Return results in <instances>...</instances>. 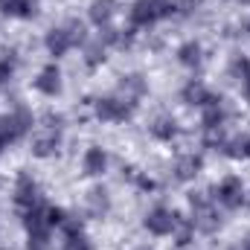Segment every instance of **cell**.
<instances>
[{
	"label": "cell",
	"mask_w": 250,
	"mask_h": 250,
	"mask_svg": "<svg viewBox=\"0 0 250 250\" xmlns=\"http://www.w3.org/2000/svg\"><path fill=\"white\" fill-rule=\"evenodd\" d=\"M79 44H82V47L87 44V32H84V23L76 21V18H70L62 26L47 29V35H44V47H47V53H50L53 59L67 56V53H70L73 47H79Z\"/></svg>",
	"instance_id": "cell-1"
},
{
	"label": "cell",
	"mask_w": 250,
	"mask_h": 250,
	"mask_svg": "<svg viewBox=\"0 0 250 250\" xmlns=\"http://www.w3.org/2000/svg\"><path fill=\"white\" fill-rule=\"evenodd\" d=\"M189 209H192V227L204 236H212L215 230H221V212H218V204L215 198L204 195V192H192L189 195Z\"/></svg>",
	"instance_id": "cell-2"
},
{
	"label": "cell",
	"mask_w": 250,
	"mask_h": 250,
	"mask_svg": "<svg viewBox=\"0 0 250 250\" xmlns=\"http://www.w3.org/2000/svg\"><path fill=\"white\" fill-rule=\"evenodd\" d=\"M178 12V0H134L131 3V26L140 29V26H154L157 21L163 18H172Z\"/></svg>",
	"instance_id": "cell-3"
},
{
	"label": "cell",
	"mask_w": 250,
	"mask_h": 250,
	"mask_svg": "<svg viewBox=\"0 0 250 250\" xmlns=\"http://www.w3.org/2000/svg\"><path fill=\"white\" fill-rule=\"evenodd\" d=\"M64 120L59 114H47V120L44 125L35 131V137H32V154L35 157H53V154H59V148H62V137H64Z\"/></svg>",
	"instance_id": "cell-4"
},
{
	"label": "cell",
	"mask_w": 250,
	"mask_h": 250,
	"mask_svg": "<svg viewBox=\"0 0 250 250\" xmlns=\"http://www.w3.org/2000/svg\"><path fill=\"white\" fill-rule=\"evenodd\" d=\"M134 111H137V102L128 96H99L93 102V114L102 123H125L134 117Z\"/></svg>",
	"instance_id": "cell-5"
},
{
	"label": "cell",
	"mask_w": 250,
	"mask_h": 250,
	"mask_svg": "<svg viewBox=\"0 0 250 250\" xmlns=\"http://www.w3.org/2000/svg\"><path fill=\"white\" fill-rule=\"evenodd\" d=\"M32 125H35V117H32V111H29L26 105H15L6 117H0V131H3L12 143H18L21 137H26V134L32 131Z\"/></svg>",
	"instance_id": "cell-6"
},
{
	"label": "cell",
	"mask_w": 250,
	"mask_h": 250,
	"mask_svg": "<svg viewBox=\"0 0 250 250\" xmlns=\"http://www.w3.org/2000/svg\"><path fill=\"white\" fill-rule=\"evenodd\" d=\"M212 198H215V204H221L224 209H239V207H245V201H248V189L242 184V178L227 175L218 187L212 189Z\"/></svg>",
	"instance_id": "cell-7"
},
{
	"label": "cell",
	"mask_w": 250,
	"mask_h": 250,
	"mask_svg": "<svg viewBox=\"0 0 250 250\" xmlns=\"http://www.w3.org/2000/svg\"><path fill=\"white\" fill-rule=\"evenodd\" d=\"M178 221H181V215H178L175 209H169V207L160 204V207H154V209L146 212L143 227H146L151 236H172L175 227H178Z\"/></svg>",
	"instance_id": "cell-8"
},
{
	"label": "cell",
	"mask_w": 250,
	"mask_h": 250,
	"mask_svg": "<svg viewBox=\"0 0 250 250\" xmlns=\"http://www.w3.org/2000/svg\"><path fill=\"white\" fill-rule=\"evenodd\" d=\"M38 204H41V189L35 184V178L29 172H21L15 178V207L21 212H26V209L38 207Z\"/></svg>",
	"instance_id": "cell-9"
},
{
	"label": "cell",
	"mask_w": 250,
	"mask_h": 250,
	"mask_svg": "<svg viewBox=\"0 0 250 250\" xmlns=\"http://www.w3.org/2000/svg\"><path fill=\"white\" fill-rule=\"evenodd\" d=\"M201 169H204V157L195 154V151H187V154H178V157H175V163H172V178H175L178 184H189V181H195V178L201 175Z\"/></svg>",
	"instance_id": "cell-10"
},
{
	"label": "cell",
	"mask_w": 250,
	"mask_h": 250,
	"mask_svg": "<svg viewBox=\"0 0 250 250\" xmlns=\"http://www.w3.org/2000/svg\"><path fill=\"white\" fill-rule=\"evenodd\" d=\"M35 84V90L41 93V96H59L62 93V87H64V82H62V70H59V64L53 62V64H47V67H41V73H38V79L32 82Z\"/></svg>",
	"instance_id": "cell-11"
},
{
	"label": "cell",
	"mask_w": 250,
	"mask_h": 250,
	"mask_svg": "<svg viewBox=\"0 0 250 250\" xmlns=\"http://www.w3.org/2000/svg\"><path fill=\"white\" fill-rule=\"evenodd\" d=\"M111 192L105 187H93L87 189V195H84V212L90 215V218H105L108 212H111Z\"/></svg>",
	"instance_id": "cell-12"
},
{
	"label": "cell",
	"mask_w": 250,
	"mask_h": 250,
	"mask_svg": "<svg viewBox=\"0 0 250 250\" xmlns=\"http://www.w3.org/2000/svg\"><path fill=\"white\" fill-rule=\"evenodd\" d=\"M62 230H64L62 250H93V245H90V239L84 236V230H82V221H79V218H70V215H67V221L62 224Z\"/></svg>",
	"instance_id": "cell-13"
},
{
	"label": "cell",
	"mask_w": 250,
	"mask_h": 250,
	"mask_svg": "<svg viewBox=\"0 0 250 250\" xmlns=\"http://www.w3.org/2000/svg\"><path fill=\"white\" fill-rule=\"evenodd\" d=\"M82 172L87 178H102L108 172V151L102 146H90L84 154H82Z\"/></svg>",
	"instance_id": "cell-14"
},
{
	"label": "cell",
	"mask_w": 250,
	"mask_h": 250,
	"mask_svg": "<svg viewBox=\"0 0 250 250\" xmlns=\"http://www.w3.org/2000/svg\"><path fill=\"white\" fill-rule=\"evenodd\" d=\"M212 90L201 82V79H192V82H187L184 84V90H181V99H184V105H189V108H204V105H209L212 102Z\"/></svg>",
	"instance_id": "cell-15"
},
{
	"label": "cell",
	"mask_w": 250,
	"mask_h": 250,
	"mask_svg": "<svg viewBox=\"0 0 250 250\" xmlns=\"http://www.w3.org/2000/svg\"><path fill=\"white\" fill-rule=\"evenodd\" d=\"M224 120H227V108H224V99H221V96H212V102L201 108V128H204V131H215V128H224Z\"/></svg>",
	"instance_id": "cell-16"
},
{
	"label": "cell",
	"mask_w": 250,
	"mask_h": 250,
	"mask_svg": "<svg viewBox=\"0 0 250 250\" xmlns=\"http://www.w3.org/2000/svg\"><path fill=\"white\" fill-rule=\"evenodd\" d=\"M114 0H93L90 3V9H87V18H90V23L93 26H99V29H105V26H111V21H114Z\"/></svg>",
	"instance_id": "cell-17"
},
{
	"label": "cell",
	"mask_w": 250,
	"mask_h": 250,
	"mask_svg": "<svg viewBox=\"0 0 250 250\" xmlns=\"http://www.w3.org/2000/svg\"><path fill=\"white\" fill-rule=\"evenodd\" d=\"M148 131H151V137H157V140L169 143V140H175V137H178L181 125H178V120H175L172 114H160L154 123L148 125Z\"/></svg>",
	"instance_id": "cell-18"
},
{
	"label": "cell",
	"mask_w": 250,
	"mask_h": 250,
	"mask_svg": "<svg viewBox=\"0 0 250 250\" xmlns=\"http://www.w3.org/2000/svg\"><path fill=\"white\" fill-rule=\"evenodd\" d=\"M178 62L184 64V67H201L204 64V47H201V41H184L181 47H178Z\"/></svg>",
	"instance_id": "cell-19"
},
{
	"label": "cell",
	"mask_w": 250,
	"mask_h": 250,
	"mask_svg": "<svg viewBox=\"0 0 250 250\" xmlns=\"http://www.w3.org/2000/svg\"><path fill=\"white\" fill-rule=\"evenodd\" d=\"M0 12L9 18H32L38 12L35 0H0Z\"/></svg>",
	"instance_id": "cell-20"
},
{
	"label": "cell",
	"mask_w": 250,
	"mask_h": 250,
	"mask_svg": "<svg viewBox=\"0 0 250 250\" xmlns=\"http://www.w3.org/2000/svg\"><path fill=\"white\" fill-rule=\"evenodd\" d=\"M120 90H123L128 99H140V96H146V90H148V82L140 76V73H128V76H123V82H120Z\"/></svg>",
	"instance_id": "cell-21"
},
{
	"label": "cell",
	"mask_w": 250,
	"mask_h": 250,
	"mask_svg": "<svg viewBox=\"0 0 250 250\" xmlns=\"http://www.w3.org/2000/svg\"><path fill=\"white\" fill-rule=\"evenodd\" d=\"M105 53H108V47H105L99 38H96V41H87V44H84V64H87L90 70L99 67V64H105V59H108Z\"/></svg>",
	"instance_id": "cell-22"
},
{
	"label": "cell",
	"mask_w": 250,
	"mask_h": 250,
	"mask_svg": "<svg viewBox=\"0 0 250 250\" xmlns=\"http://www.w3.org/2000/svg\"><path fill=\"white\" fill-rule=\"evenodd\" d=\"M18 73V56L15 53H3L0 56V87H6Z\"/></svg>",
	"instance_id": "cell-23"
},
{
	"label": "cell",
	"mask_w": 250,
	"mask_h": 250,
	"mask_svg": "<svg viewBox=\"0 0 250 250\" xmlns=\"http://www.w3.org/2000/svg\"><path fill=\"white\" fill-rule=\"evenodd\" d=\"M50 233L53 230H41V233H26V250H50Z\"/></svg>",
	"instance_id": "cell-24"
},
{
	"label": "cell",
	"mask_w": 250,
	"mask_h": 250,
	"mask_svg": "<svg viewBox=\"0 0 250 250\" xmlns=\"http://www.w3.org/2000/svg\"><path fill=\"white\" fill-rule=\"evenodd\" d=\"M192 233H195V227H192V221H189V218H181L172 236L178 239V245H181V248H187L189 242H192Z\"/></svg>",
	"instance_id": "cell-25"
},
{
	"label": "cell",
	"mask_w": 250,
	"mask_h": 250,
	"mask_svg": "<svg viewBox=\"0 0 250 250\" xmlns=\"http://www.w3.org/2000/svg\"><path fill=\"white\" fill-rule=\"evenodd\" d=\"M47 221H50V227H62L64 221H67V212H64L62 207H50L47 209Z\"/></svg>",
	"instance_id": "cell-26"
},
{
	"label": "cell",
	"mask_w": 250,
	"mask_h": 250,
	"mask_svg": "<svg viewBox=\"0 0 250 250\" xmlns=\"http://www.w3.org/2000/svg\"><path fill=\"white\" fill-rule=\"evenodd\" d=\"M239 82H242V93H245V99H248V105H250V67L245 70V76Z\"/></svg>",
	"instance_id": "cell-27"
},
{
	"label": "cell",
	"mask_w": 250,
	"mask_h": 250,
	"mask_svg": "<svg viewBox=\"0 0 250 250\" xmlns=\"http://www.w3.org/2000/svg\"><path fill=\"white\" fill-rule=\"evenodd\" d=\"M9 146H12V140H9V137H6V134L0 131V154H3V151H6Z\"/></svg>",
	"instance_id": "cell-28"
},
{
	"label": "cell",
	"mask_w": 250,
	"mask_h": 250,
	"mask_svg": "<svg viewBox=\"0 0 250 250\" xmlns=\"http://www.w3.org/2000/svg\"><path fill=\"white\" fill-rule=\"evenodd\" d=\"M245 157L250 160V137H245Z\"/></svg>",
	"instance_id": "cell-29"
},
{
	"label": "cell",
	"mask_w": 250,
	"mask_h": 250,
	"mask_svg": "<svg viewBox=\"0 0 250 250\" xmlns=\"http://www.w3.org/2000/svg\"><path fill=\"white\" fill-rule=\"evenodd\" d=\"M245 32H248V35H250V18H248V23H245Z\"/></svg>",
	"instance_id": "cell-30"
},
{
	"label": "cell",
	"mask_w": 250,
	"mask_h": 250,
	"mask_svg": "<svg viewBox=\"0 0 250 250\" xmlns=\"http://www.w3.org/2000/svg\"><path fill=\"white\" fill-rule=\"evenodd\" d=\"M134 250H151V248L148 245H140V248H134Z\"/></svg>",
	"instance_id": "cell-31"
},
{
	"label": "cell",
	"mask_w": 250,
	"mask_h": 250,
	"mask_svg": "<svg viewBox=\"0 0 250 250\" xmlns=\"http://www.w3.org/2000/svg\"><path fill=\"white\" fill-rule=\"evenodd\" d=\"M245 204H250V195H248V201H245Z\"/></svg>",
	"instance_id": "cell-32"
},
{
	"label": "cell",
	"mask_w": 250,
	"mask_h": 250,
	"mask_svg": "<svg viewBox=\"0 0 250 250\" xmlns=\"http://www.w3.org/2000/svg\"><path fill=\"white\" fill-rule=\"evenodd\" d=\"M242 3H250V0H242Z\"/></svg>",
	"instance_id": "cell-33"
},
{
	"label": "cell",
	"mask_w": 250,
	"mask_h": 250,
	"mask_svg": "<svg viewBox=\"0 0 250 250\" xmlns=\"http://www.w3.org/2000/svg\"><path fill=\"white\" fill-rule=\"evenodd\" d=\"M242 250H245V248H242Z\"/></svg>",
	"instance_id": "cell-34"
}]
</instances>
